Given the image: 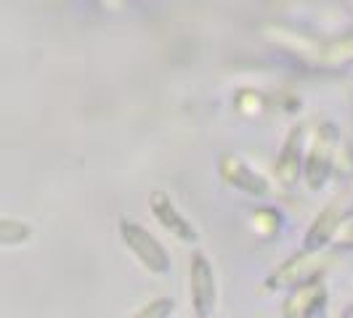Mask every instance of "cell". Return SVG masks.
<instances>
[{
  "label": "cell",
  "mask_w": 353,
  "mask_h": 318,
  "mask_svg": "<svg viewBox=\"0 0 353 318\" xmlns=\"http://www.w3.org/2000/svg\"><path fill=\"white\" fill-rule=\"evenodd\" d=\"M337 149H340V127L335 123H319L303 154L301 178L308 191H321L330 183L337 165Z\"/></svg>",
  "instance_id": "1"
},
{
  "label": "cell",
  "mask_w": 353,
  "mask_h": 318,
  "mask_svg": "<svg viewBox=\"0 0 353 318\" xmlns=\"http://www.w3.org/2000/svg\"><path fill=\"white\" fill-rule=\"evenodd\" d=\"M120 239H123L125 249L136 257V263L141 265L146 273H152V276L170 273V268H173L170 252L146 226L130 220V218H120Z\"/></svg>",
  "instance_id": "2"
},
{
  "label": "cell",
  "mask_w": 353,
  "mask_h": 318,
  "mask_svg": "<svg viewBox=\"0 0 353 318\" xmlns=\"http://www.w3.org/2000/svg\"><path fill=\"white\" fill-rule=\"evenodd\" d=\"M327 263H330V257L324 252H303L301 249V252L290 255L287 260L276 265L265 276L263 286L268 292H290V289H295L301 284L321 279L324 271H327Z\"/></svg>",
  "instance_id": "3"
},
{
  "label": "cell",
  "mask_w": 353,
  "mask_h": 318,
  "mask_svg": "<svg viewBox=\"0 0 353 318\" xmlns=\"http://www.w3.org/2000/svg\"><path fill=\"white\" fill-rule=\"evenodd\" d=\"M189 300H192V310L196 318L215 316L218 279H215L210 257L202 249H194L189 257Z\"/></svg>",
  "instance_id": "4"
},
{
  "label": "cell",
  "mask_w": 353,
  "mask_h": 318,
  "mask_svg": "<svg viewBox=\"0 0 353 318\" xmlns=\"http://www.w3.org/2000/svg\"><path fill=\"white\" fill-rule=\"evenodd\" d=\"M215 170H218V178H221L229 189L239 191V194H248V196H252V199H265V196L271 194L268 178H265L263 173H258L248 159H242L239 154H231V151L229 154H221Z\"/></svg>",
  "instance_id": "5"
},
{
  "label": "cell",
  "mask_w": 353,
  "mask_h": 318,
  "mask_svg": "<svg viewBox=\"0 0 353 318\" xmlns=\"http://www.w3.org/2000/svg\"><path fill=\"white\" fill-rule=\"evenodd\" d=\"M149 212H152V218L157 220L162 231H168L173 239H178L181 244H199V231L196 226L183 215V212L178 210V204L173 202V196L168 194V191H152L149 194Z\"/></svg>",
  "instance_id": "6"
},
{
  "label": "cell",
  "mask_w": 353,
  "mask_h": 318,
  "mask_svg": "<svg viewBox=\"0 0 353 318\" xmlns=\"http://www.w3.org/2000/svg\"><path fill=\"white\" fill-rule=\"evenodd\" d=\"M303 154H305V125L298 123L284 136V143L274 162V180L282 189H292L303 176Z\"/></svg>",
  "instance_id": "7"
},
{
  "label": "cell",
  "mask_w": 353,
  "mask_h": 318,
  "mask_svg": "<svg viewBox=\"0 0 353 318\" xmlns=\"http://www.w3.org/2000/svg\"><path fill=\"white\" fill-rule=\"evenodd\" d=\"M343 210L340 204H327L316 212V218L311 220V226L303 233V252H324L327 247H332L335 231L340 226Z\"/></svg>",
  "instance_id": "8"
},
{
  "label": "cell",
  "mask_w": 353,
  "mask_h": 318,
  "mask_svg": "<svg viewBox=\"0 0 353 318\" xmlns=\"http://www.w3.org/2000/svg\"><path fill=\"white\" fill-rule=\"evenodd\" d=\"M265 40H271L274 45H279L284 51L303 56V59H314V61H319V53H321V45H319L316 40H311V37L298 32V30L279 27V24L265 27Z\"/></svg>",
  "instance_id": "9"
},
{
  "label": "cell",
  "mask_w": 353,
  "mask_h": 318,
  "mask_svg": "<svg viewBox=\"0 0 353 318\" xmlns=\"http://www.w3.org/2000/svg\"><path fill=\"white\" fill-rule=\"evenodd\" d=\"M321 289H324V282H321V279L290 289V292L284 295V302H282V318H303L305 308L314 302V297H316Z\"/></svg>",
  "instance_id": "10"
},
{
  "label": "cell",
  "mask_w": 353,
  "mask_h": 318,
  "mask_svg": "<svg viewBox=\"0 0 353 318\" xmlns=\"http://www.w3.org/2000/svg\"><path fill=\"white\" fill-rule=\"evenodd\" d=\"M250 229L261 239H276L284 229V215L274 204H261L250 215Z\"/></svg>",
  "instance_id": "11"
},
{
  "label": "cell",
  "mask_w": 353,
  "mask_h": 318,
  "mask_svg": "<svg viewBox=\"0 0 353 318\" xmlns=\"http://www.w3.org/2000/svg\"><path fill=\"white\" fill-rule=\"evenodd\" d=\"M35 236V229L27 220L0 215V247H21Z\"/></svg>",
  "instance_id": "12"
},
{
  "label": "cell",
  "mask_w": 353,
  "mask_h": 318,
  "mask_svg": "<svg viewBox=\"0 0 353 318\" xmlns=\"http://www.w3.org/2000/svg\"><path fill=\"white\" fill-rule=\"evenodd\" d=\"M319 61L324 67H345V64H353V35L337 37L330 45H321Z\"/></svg>",
  "instance_id": "13"
},
{
  "label": "cell",
  "mask_w": 353,
  "mask_h": 318,
  "mask_svg": "<svg viewBox=\"0 0 353 318\" xmlns=\"http://www.w3.org/2000/svg\"><path fill=\"white\" fill-rule=\"evenodd\" d=\"M234 109H236L239 114H245V117H258L265 109V98L258 90L242 88V90H236V96H234Z\"/></svg>",
  "instance_id": "14"
},
{
  "label": "cell",
  "mask_w": 353,
  "mask_h": 318,
  "mask_svg": "<svg viewBox=\"0 0 353 318\" xmlns=\"http://www.w3.org/2000/svg\"><path fill=\"white\" fill-rule=\"evenodd\" d=\"M173 313H176V300L173 297H154L128 318H173Z\"/></svg>",
  "instance_id": "15"
},
{
  "label": "cell",
  "mask_w": 353,
  "mask_h": 318,
  "mask_svg": "<svg viewBox=\"0 0 353 318\" xmlns=\"http://www.w3.org/2000/svg\"><path fill=\"white\" fill-rule=\"evenodd\" d=\"M332 247L335 249H353V212L340 218V226L335 231V239H332Z\"/></svg>",
  "instance_id": "16"
},
{
  "label": "cell",
  "mask_w": 353,
  "mask_h": 318,
  "mask_svg": "<svg viewBox=\"0 0 353 318\" xmlns=\"http://www.w3.org/2000/svg\"><path fill=\"white\" fill-rule=\"evenodd\" d=\"M303 318H330V292H327V286H324L316 297H314V302L305 308Z\"/></svg>",
  "instance_id": "17"
},
{
  "label": "cell",
  "mask_w": 353,
  "mask_h": 318,
  "mask_svg": "<svg viewBox=\"0 0 353 318\" xmlns=\"http://www.w3.org/2000/svg\"><path fill=\"white\" fill-rule=\"evenodd\" d=\"M96 3H99V6L104 8V11H112V14H120V11L125 8V3H128V0H96Z\"/></svg>",
  "instance_id": "18"
},
{
  "label": "cell",
  "mask_w": 353,
  "mask_h": 318,
  "mask_svg": "<svg viewBox=\"0 0 353 318\" xmlns=\"http://www.w3.org/2000/svg\"><path fill=\"white\" fill-rule=\"evenodd\" d=\"M337 318H353V302L343 305V310H340V316H337Z\"/></svg>",
  "instance_id": "19"
},
{
  "label": "cell",
  "mask_w": 353,
  "mask_h": 318,
  "mask_svg": "<svg viewBox=\"0 0 353 318\" xmlns=\"http://www.w3.org/2000/svg\"><path fill=\"white\" fill-rule=\"evenodd\" d=\"M208 318H221V316H208Z\"/></svg>",
  "instance_id": "20"
}]
</instances>
